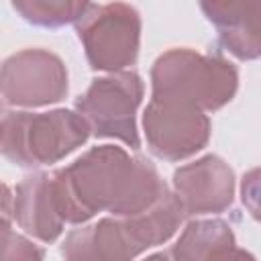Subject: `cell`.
I'll return each instance as SVG.
<instances>
[{
	"label": "cell",
	"instance_id": "1",
	"mask_svg": "<svg viewBox=\"0 0 261 261\" xmlns=\"http://www.w3.org/2000/svg\"><path fill=\"white\" fill-rule=\"evenodd\" d=\"M57 212L67 222H84L98 210L133 216L151 208L165 192L147 159H130L118 147H96L73 165L51 175Z\"/></svg>",
	"mask_w": 261,
	"mask_h": 261
},
{
	"label": "cell",
	"instance_id": "2",
	"mask_svg": "<svg viewBox=\"0 0 261 261\" xmlns=\"http://www.w3.org/2000/svg\"><path fill=\"white\" fill-rule=\"evenodd\" d=\"M234 90L237 71L220 57L175 49L161 55L153 67V98L214 110L228 102Z\"/></svg>",
	"mask_w": 261,
	"mask_h": 261
},
{
	"label": "cell",
	"instance_id": "3",
	"mask_svg": "<svg viewBox=\"0 0 261 261\" xmlns=\"http://www.w3.org/2000/svg\"><path fill=\"white\" fill-rule=\"evenodd\" d=\"M88 130V122L69 110L8 112L2 122V151L18 165H45L82 145Z\"/></svg>",
	"mask_w": 261,
	"mask_h": 261
},
{
	"label": "cell",
	"instance_id": "4",
	"mask_svg": "<svg viewBox=\"0 0 261 261\" xmlns=\"http://www.w3.org/2000/svg\"><path fill=\"white\" fill-rule=\"evenodd\" d=\"M139 14L128 4H88L77 20V35L94 69H118L135 61Z\"/></svg>",
	"mask_w": 261,
	"mask_h": 261
},
{
	"label": "cell",
	"instance_id": "5",
	"mask_svg": "<svg viewBox=\"0 0 261 261\" xmlns=\"http://www.w3.org/2000/svg\"><path fill=\"white\" fill-rule=\"evenodd\" d=\"M143 96L141 77L133 71L112 77L94 80L86 96L77 100L80 116H86L88 126L98 137H116L139 149L141 141L135 124V110Z\"/></svg>",
	"mask_w": 261,
	"mask_h": 261
},
{
	"label": "cell",
	"instance_id": "6",
	"mask_svg": "<svg viewBox=\"0 0 261 261\" xmlns=\"http://www.w3.org/2000/svg\"><path fill=\"white\" fill-rule=\"evenodd\" d=\"M151 151L165 159H181L208 141V118L190 104L153 98L145 112Z\"/></svg>",
	"mask_w": 261,
	"mask_h": 261
},
{
	"label": "cell",
	"instance_id": "7",
	"mask_svg": "<svg viewBox=\"0 0 261 261\" xmlns=\"http://www.w3.org/2000/svg\"><path fill=\"white\" fill-rule=\"evenodd\" d=\"M2 90L8 104L39 106L57 102L67 92L63 63L47 51L31 49L10 57L2 69Z\"/></svg>",
	"mask_w": 261,
	"mask_h": 261
},
{
	"label": "cell",
	"instance_id": "8",
	"mask_svg": "<svg viewBox=\"0 0 261 261\" xmlns=\"http://www.w3.org/2000/svg\"><path fill=\"white\" fill-rule=\"evenodd\" d=\"M147 247L130 216L104 218L94 226L73 230L63 245V255L65 261H130Z\"/></svg>",
	"mask_w": 261,
	"mask_h": 261
},
{
	"label": "cell",
	"instance_id": "9",
	"mask_svg": "<svg viewBox=\"0 0 261 261\" xmlns=\"http://www.w3.org/2000/svg\"><path fill=\"white\" fill-rule=\"evenodd\" d=\"M173 179L186 214L220 212L232 202V171L214 155L177 169Z\"/></svg>",
	"mask_w": 261,
	"mask_h": 261
},
{
	"label": "cell",
	"instance_id": "10",
	"mask_svg": "<svg viewBox=\"0 0 261 261\" xmlns=\"http://www.w3.org/2000/svg\"><path fill=\"white\" fill-rule=\"evenodd\" d=\"M202 10L237 57L261 55V2H202Z\"/></svg>",
	"mask_w": 261,
	"mask_h": 261
},
{
	"label": "cell",
	"instance_id": "11",
	"mask_svg": "<svg viewBox=\"0 0 261 261\" xmlns=\"http://www.w3.org/2000/svg\"><path fill=\"white\" fill-rule=\"evenodd\" d=\"M14 216L27 232L43 241H55L59 237L63 218L57 212L51 177L47 173L29 175L16 188Z\"/></svg>",
	"mask_w": 261,
	"mask_h": 261
},
{
	"label": "cell",
	"instance_id": "12",
	"mask_svg": "<svg viewBox=\"0 0 261 261\" xmlns=\"http://www.w3.org/2000/svg\"><path fill=\"white\" fill-rule=\"evenodd\" d=\"M175 261H255L234 247V237L222 220L192 222L171 251Z\"/></svg>",
	"mask_w": 261,
	"mask_h": 261
},
{
	"label": "cell",
	"instance_id": "13",
	"mask_svg": "<svg viewBox=\"0 0 261 261\" xmlns=\"http://www.w3.org/2000/svg\"><path fill=\"white\" fill-rule=\"evenodd\" d=\"M12 6L31 22L43 27H59L69 20H80L88 2H57V0H14Z\"/></svg>",
	"mask_w": 261,
	"mask_h": 261
},
{
	"label": "cell",
	"instance_id": "14",
	"mask_svg": "<svg viewBox=\"0 0 261 261\" xmlns=\"http://www.w3.org/2000/svg\"><path fill=\"white\" fill-rule=\"evenodd\" d=\"M43 251L33 247L18 234H12L8 224H4V261H41Z\"/></svg>",
	"mask_w": 261,
	"mask_h": 261
},
{
	"label": "cell",
	"instance_id": "15",
	"mask_svg": "<svg viewBox=\"0 0 261 261\" xmlns=\"http://www.w3.org/2000/svg\"><path fill=\"white\" fill-rule=\"evenodd\" d=\"M243 204L261 220V169H253L243 177Z\"/></svg>",
	"mask_w": 261,
	"mask_h": 261
},
{
	"label": "cell",
	"instance_id": "16",
	"mask_svg": "<svg viewBox=\"0 0 261 261\" xmlns=\"http://www.w3.org/2000/svg\"><path fill=\"white\" fill-rule=\"evenodd\" d=\"M147 261H175V259H171V253H157V255L149 257Z\"/></svg>",
	"mask_w": 261,
	"mask_h": 261
}]
</instances>
